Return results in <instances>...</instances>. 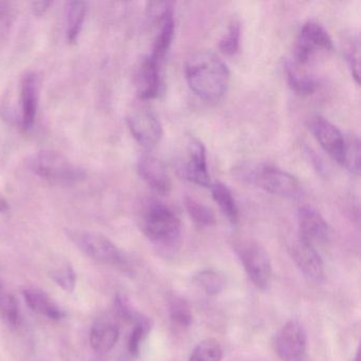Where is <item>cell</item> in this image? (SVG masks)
<instances>
[{
  "mask_svg": "<svg viewBox=\"0 0 361 361\" xmlns=\"http://www.w3.org/2000/svg\"><path fill=\"white\" fill-rule=\"evenodd\" d=\"M68 236L73 244L81 249L82 252L94 261L114 266H124L126 264V257L120 249L101 234L75 230L69 232Z\"/></svg>",
  "mask_w": 361,
  "mask_h": 361,
  "instance_id": "obj_6",
  "label": "cell"
},
{
  "mask_svg": "<svg viewBox=\"0 0 361 361\" xmlns=\"http://www.w3.org/2000/svg\"><path fill=\"white\" fill-rule=\"evenodd\" d=\"M287 81L295 94L308 96L316 90L317 83L310 75H300L291 65L286 67Z\"/></svg>",
  "mask_w": 361,
  "mask_h": 361,
  "instance_id": "obj_26",
  "label": "cell"
},
{
  "mask_svg": "<svg viewBox=\"0 0 361 361\" xmlns=\"http://www.w3.org/2000/svg\"><path fill=\"white\" fill-rule=\"evenodd\" d=\"M24 298L27 305L42 316L47 317L51 320H61L65 317L64 310H61L45 291L37 288H27L24 290Z\"/></svg>",
  "mask_w": 361,
  "mask_h": 361,
  "instance_id": "obj_18",
  "label": "cell"
},
{
  "mask_svg": "<svg viewBox=\"0 0 361 361\" xmlns=\"http://www.w3.org/2000/svg\"><path fill=\"white\" fill-rule=\"evenodd\" d=\"M87 6L83 1H71L66 9V35L69 43L73 44L79 39L83 28Z\"/></svg>",
  "mask_w": 361,
  "mask_h": 361,
  "instance_id": "obj_20",
  "label": "cell"
},
{
  "mask_svg": "<svg viewBox=\"0 0 361 361\" xmlns=\"http://www.w3.org/2000/svg\"><path fill=\"white\" fill-rule=\"evenodd\" d=\"M37 176L56 185H71L83 179L84 174L64 156L56 152L44 151L33 160Z\"/></svg>",
  "mask_w": 361,
  "mask_h": 361,
  "instance_id": "obj_5",
  "label": "cell"
},
{
  "mask_svg": "<svg viewBox=\"0 0 361 361\" xmlns=\"http://www.w3.org/2000/svg\"><path fill=\"white\" fill-rule=\"evenodd\" d=\"M141 228L149 240L162 245L177 242L181 233L180 219L159 202L147 204L141 219Z\"/></svg>",
  "mask_w": 361,
  "mask_h": 361,
  "instance_id": "obj_3",
  "label": "cell"
},
{
  "mask_svg": "<svg viewBox=\"0 0 361 361\" xmlns=\"http://www.w3.org/2000/svg\"><path fill=\"white\" fill-rule=\"evenodd\" d=\"M138 173L156 193L166 195L170 193L172 183L166 166L161 160L151 155H143L138 161Z\"/></svg>",
  "mask_w": 361,
  "mask_h": 361,
  "instance_id": "obj_15",
  "label": "cell"
},
{
  "mask_svg": "<svg viewBox=\"0 0 361 361\" xmlns=\"http://www.w3.org/2000/svg\"><path fill=\"white\" fill-rule=\"evenodd\" d=\"M185 204L190 217L196 224L204 226V227L214 225L215 221H216L214 212L208 206L191 197L185 198Z\"/></svg>",
  "mask_w": 361,
  "mask_h": 361,
  "instance_id": "obj_24",
  "label": "cell"
},
{
  "mask_svg": "<svg viewBox=\"0 0 361 361\" xmlns=\"http://www.w3.org/2000/svg\"><path fill=\"white\" fill-rule=\"evenodd\" d=\"M300 238L312 246L323 245L329 240V227L322 215L310 206L301 207L298 212Z\"/></svg>",
  "mask_w": 361,
  "mask_h": 361,
  "instance_id": "obj_14",
  "label": "cell"
},
{
  "mask_svg": "<svg viewBox=\"0 0 361 361\" xmlns=\"http://www.w3.org/2000/svg\"><path fill=\"white\" fill-rule=\"evenodd\" d=\"M119 339V329L109 321H100L92 326L90 335V345L94 352L105 354L113 350Z\"/></svg>",
  "mask_w": 361,
  "mask_h": 361,
  "instance_id": "obj_19",
  "label": "cell"
},
{
  "mask_svg": "<svg viewBox=\"0 0 361 361\" xmlns=\"http://www.w3.org/2000/svg\"><path fill=\"white\" fill-rule=\"evenodd\" d=\"M348 63H350V69H352L353 78L357 84H359V48L353 47L348 56Z\"/></svg>",
  "mask_w": 361,
  "mask_h": 361,
  "instance_id": "obj_32",
  "label": "cell"
},
{
  "mask_svg": "<svg viewBox=\"0 0 361 361\" xmlns=\"http://www.w3.org/2000/svg\"><path fill=\"white\" fill-rule=\"evenodd\" d=\"M169 312L171 320L180 327L191 326L193 323V314L185 299L177 295H173L169 300Z\"/></svg>",
  "mask_w": 361,
  "mask_h": 361,
  "instance_id": "obj_23",
  "label": "cell"
},
{
  "mask_svg": "<svg viewBox=\"0 0 361 361\" xmlns=\"http://www.w3.org/2000/svg\"><path fill=\"white\" fill-rule=\"evenodd\" d=\"M307 348V336L303 325L289 321L274 337V350L283 361H301Z\"/></svg>",
  "mask_w": 361,
  "mask_h": 361,
  "instance_id": "obj_10",
  "label": "cell"
},
{
  "mask_svg": "<svg viewBox=\"0 0 361 361\" xmlns=\"http://www.w3.org/2000/svg\"><path fill=\"white\" fill-rule=\"evenodd\" d=\"M234 250L253 284L262 290L267 289L271 282L272 268L265 248L257 240L243 238L236 240Z\"/></svg>",
  "mask_w": 361,
  "mask_h": 361,
  "instance_id": "obj_4",
  "label": "cell"
},
{
  "mask_svg": "<svg viewBox=\"0 0 361 361\" xmlns=\"http://www.w3.org/2000/svg\"><path fill=\"white\" fill-rule=\"evenodd\" d=\"M194 282L209 295H219L226 286L225 276L211 269L202 270L196 274Z\"/></svg>",
  "mask_w": 361,
  "mask_h": 361,
  "instance_id": "obj_22",
  "label": "cell"
},
{
  "mask_svg": "<svg viewBox=\"0 0 361 361\" xmlns=\"http://www.w3.org/2000/svg\"><path fill=\"white\" fill-rule=\"evenodd\" d=\"M334 49L333 41L327 31L316 22L303 25L295 48V59L298 64L310 62L319 52H329Z\"/></svg>",
  "mask_w": 361,
  "mask_h": 361,
  "instance_id": "obj_8",
  "label": "cell"
},
{
  "mask_svg": "<svg viewBox=\"0 0 361 361\" xmlns=\"http://www.w3.org/2000/svg\"><path fill=\"white\" fill-rule=\"evenodd\" d=\"M151 327V320L145 318V317L139 316L136 319V325H135L134 329L130 333V339H128V348L132 356H137L139 354L141 343L149 335Z\"/></svg>",
  "mask_w": 361,
  "mask_h": 361,
  "instance_id": "obj_27",
  "label": "cell"
},
{
  "mask_svg": "<svg viewBox=\"0 0 361 361\" xmlns=\"http://www.w3.org/2000/svg\"><path fill=\"white\" fill-rule=\"evenodd\" d=\"M223 350L215 339H206L197 344L189 361H221Z\"/></svg>",
  "mask_w": 361,
  "mask_h": 361,
  "instance_id": "obj_25",
  "label": "cell"
},
{
  "mask_svg": "<svg viewBox=\"0 0 361 361\" xmlns=\"http://www.w3.org/2000/svg\"><path fill=\"white\" fill-rule=\"evenodd\" d=\"M161 86V65L151 56L143 59L136 78L137 92L141 100H152L158 96Z\"/></svg>",
  "mask_w": 361,
  "mask_h": 361,
  "instance_id": "obj_17",
  "label": "cell"
},
{
  "mask_svg": "<svg viewBox=\"0 0 361 361\" xmlns=\"http://www.w3.org/2000/svg\"><path fill=\"white\" fill-rule=\"evenodd\" d=\"M291 255L295 265L307 280L319 283L324 278V264L316 247L301 238L295 240L290 247Z\"/></svg>",
  "mask_w": 361,
  "mask_h": 361,
  "instance_id": "obj_13",
  "label": "cell"
},
{
  "mask_svg": "<svg viewBox=\"0 0 361 361\" xmlns=\"http://www.w3.org/2000/svg\"><path fill=\"white\" fill-rule=\"evenodd\" d=\"M149 16L158 25V32L154 41L151 58L162 65L174 37V10L171 3L149 4Z\"/></svg>",
  "mask_w": 361,
  "mask_h": 361,
  "instance_id": "obj_9",
  "label": "cell"
},
{
  "mask_svg": "<svg viewBox=\"0 0 361 361\" xmlns=\"http://www.w3.org/2000/svg\"><path fill=\"white\" fill-rule=\"evenodd\" d=\"M355 361H359V354L356 355V358H355Z\"/></svg>",
  "mask_w": 361,
  "mask_h": 361,
  "instance_id": "obj_35",
  "label": "cell"
},
{
  "mask_svg": "<svg viewBox=\"0 0 361 361\" xmlns=\"http://www.w3.org/2000/svg\"><path fill=\"white\" fill-rule=\"evenodd\" d=\"M240 177L246 183L259 185L272 195L298 200L303 194L301 183L286 171L271 166H248L240 169Z\"/></svg>",
  "mask_w": 361,
  "mask_h": 361,
  "instance_id": "obj_2",
  "label": "cell"
},
{
  "mask_svg": "<svg viewBox=\"0 0 361 361\" xmlns=\"http://www.w3.org/2000/svg\"><path fill=\"white\" fill-rule=\"evenodd\" d=\"M310 130L317 142L329 154L331 159L340 166H344L345 160V137L339 128L325 118L316 117L310 120Z\"/></svg>",
  "mask_w": 361,
  "mask_h": 361,
  "instance_id": "obj_12",
  "label": "cell"
},
{
  "mask_svg": "<svg viewBox=\"0 0 361 361\" xmlns=\"http://www.w3.org/2000/svg\"><path fill=\"white\" fill-rule=\"evenodd\" d=\"M52 3L50 1H37V3L32 4V10L35 12V16H41L47 11L49 6L51 5Z\"/></svg>",
  "mask_w": 361,
  "mask_h": 361,
  "instance_id": "obj_33",
  "label": "cell"
},
{
  "mask_svg": "<svg viewBox=\"0 0 361 361\" xmlns=\"http://www.w3.org/2000/svg\"><path fill=\"white\" fill-rule=\"evenodd\" d=\"M0 317L14 326L20 320V312L16 298L3 291L0 293Z\"/></svg>",
  "mask_w": 361,
  "mask_h": 361,
  "instance_id": "obj_31",
  "label": "cell"
},
{
  "mask_svg": "<svg viewBox=\"0 0 361 361\" xmlns=\"http://www.w3.org/2000/svg\"><path fill=\"white\" fill-rule=\"evenodd\" d=\"M185 79L196 96L206 102H219L230 83L227 65L210 51L197 52L185 63Z\"/></svg>",
  "mask_w": 361,
  "mask_h": 361,
  "instance_id": "obj_1",
  "label": "cell"
},
{
  "mask_svg": "<svg viewBox=\"0 0 361 361\" xmlns=\"http://www.w3.org/2000/svg\"><path fill=\"white\" fill-rule=\"evenodd\" d=\"M51 278L66 293H71L75 290L77 276L75 270L69 264H64L52 270Z\"/></svg>",
  "mask_w": 361,
  "mask_h": 361,
  "instance_id": "obj_30",
  "label": "cell"
},
{
  "mask_svg": "<svg viewBox=\"0 0 361 361\" xmlns=\"http://www.w3.org/2000/svg\"><path fill=\"white\" fill-rule=\"evenodd\" d=\"M240 25L238 20H233L229 25L227 33L224 35L219 43V50L226 56H234L240 48Z\"/></svg>",
  "mask_w": 361,
  "mask_h": 361,
  "instance_id": "obj_28",
  "label": "cell"
},
{
  "mask_svg": "<svg viewBox=\"0 0 361 361\" xmlns=\"http://www.w3.org/2000/svg\"><path fill=\"white\" fill-rule=\"evenodd\" d=\"M179 171L191 183L202 188H210V174L207 164L206 149L200 139L190 136L183 147V157L179 161Z\"/></svg>",
  "mask_w": 361,
  "mask_h": 361,
  "instance_id": "obj_7",
  "label": "cell"
},
{
  "mask_svg": "<svg viewBox=\"0 0 361 361\" xmlns=\"http://www.w3.org/2000/svg\"><path fill=\"white\" fill-rule=\"evenodd\" d=\"M345 160L343 166L352 174L358 175L360 169V142L355 136H348L345 138Z\"/></svg>",
  "mask_w": 361,
  "mask_h": 361,
  "instance_id": "obj_29",
  "label": "cell"
},
{
  "mask_svg": "<svg viewBox=\"0 0 361 361\" xmlns=\"http://www.w3.org/2000/svg\"><path fill=\"white\" fill-rule=\"evenodd\" d=\"M0 288H1V285H0Z\"/></svg>",
  "mask_w": 361,
  "mask_h": 361,
  "instance_id": "obj_36",
  "label": "cell"
},
{
  "mask_svg": "<svg viewBox=\"0 0 361 361\" xmlns=\"http://www.w3.org/2000/svg\"><path fill=\"white\" fill-rule=\"evenodd\" d=\"M39 83L37 75L28 73L25 75L20 85V109L22 126L25 130H31L37 119L39 107Z\"/></svg>",
  "mask_w": 361,
  "mask_h": 361,
  "instance_id": "obj_16",
  "label": "cell"
},
{
  "mask_svg": "<svg viewBox=\"0 0 361 361\" xmlns=\"http://www.w3.org/2000/svg\"><path fill=\"white\" fill-rule=\"evenodd\" d=\"M128 128L139 145L153 149L161 140L164 135L161 122L155 113L141 107L135 109L128 117Z\"/></svg>",
  "mask_w": 361,
  "mask_h": 361,
  "instance_id": "obj_11",
  "label": "cell"
},
{
  "mask_svg": "<svg viewBox=\"0 0 361 361\" xmlns=\"http://www.w3.org/2000/svg\"><path fill=\"white\" fill-rule=\"evenodd\" d=\"M8 210H9V206L7 200L3 197V195H0V213L7 212Z\"/></svg>",
  "mask_w": 361,
  "mask_h": 361,
  "instance_id": "obj_34",
  "label": "cell"
},
{
  "mask_svg": "<svg viewBox=\"0 0 361 361\" xmlns=\"http://www.w3.org/2000/svg\"><path fill=\"white\" fill-rule=\"evenodd\" d=\"M210 190L213 200L219 204L223 214L229 221L235 224L238 221V209L229 188L224 183H216L210 185Z\"/></svg>",
  "mask_w": 361,
  "mask_h": 361,
  "instance_id": "obj_21",
  "label": "cell"
}]
</instances>
